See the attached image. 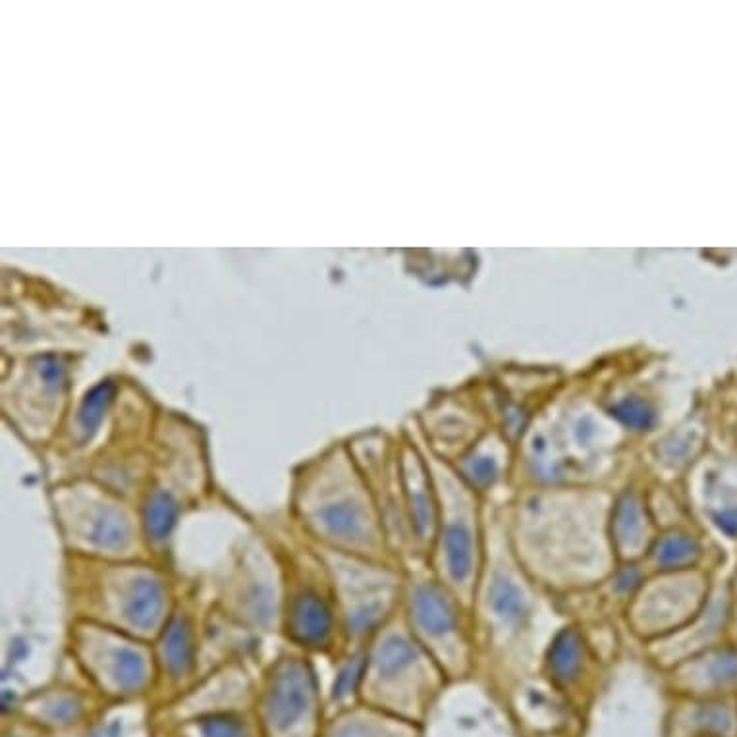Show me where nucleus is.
<instances>
[{
  "label": "nucleus",
  "mask_w": 737,
  "mask_h": 737,
  "mask_svg": "<svg viewBox=\"0 0 737 737\" xmlns=\"http://www.w3.org/2000/svg\"><path fill=\"white\" fill-rule=\"evenodd\" d=\"M714 587L716 581L711 566L657 574L650 581L645 579L625 606L632 634L647 643L676 634L705 610Z\"/></svg>",
  "instance_id": "obj_1"
},
{
  "label": "nucleus",
  "mask_w": 737,
  "mask_h": 737,
  "mask_svg": "<svg viewBox=\"0 0 737 737\" xmlns=\"http://www.w3.org/2000/svg\"><path fill=\"white\" fill-rule=\"evenodd\" d=\"M523 569L512 568L504 558L492 562L485 583H479L473 606L487 620L489 642L506 647L510 639H523L535 614V597L530 583L521 581Z\"/></svg>",
  "instance_id": "obj_2"
},
{
  "label": "nucleus",
  "mask_w": 737,
  "mask_h": 737,
  "mask_svg": "<svg viewBox=\"0 0 737 737\" xmlns=\"http://www.w3.org/2000/svg\"><path fill=\"white\" fill-rule=\"evenodd\" d=\"M460 606L464 604L456 597H446L439 586L417 587L411 599L413 622L427 643L441 653L442 660L462 666L472 660V645L465 637Z\"/></svg>",
  "instance_id": "obj_3"
},
{
  "label": "nucleus",
  "mask_w": 737,
  "mask_h": 737,
  "mask_svg": "<svg viewBox=\"0 0 737 737\" xmlns=\"http://www.w3.org/2000/svg\"><path fill=\"white\" fill-rule=\"evenodd\" d=\"M728 639V594H726V581L714 587L711 601L705 610L693 622L683 625L676 634L668 635L665 639L649 643L650 658L657 660L658 666L670 670L673 666L681 665L683 660L695 657L699 653L718 647Z\"/></svg>",
  "instance_id": "obj_4"
},
{
  "label": "nucleus",
  "mask_w": 737,
  "mask_h": 737,
  "mask_svg": "<svg viewBox=\"0 0 737 737\" xmlns=\"http://www.w3.org/2000/svg\"><path fill=\"white\" fill-rule=\"evenodd\" d=\"M666 672L683 699L737 698V643H722Z\"/></svg>",
  "instance_id": "obj_5"
},
{
  "label": "nucleus",
  "mask_w": 737,
  "mask_h": 737,
  "mask_svg": "<svg viewBox=\"0 0 737 737\" xmlns=\"http://www.w3.org/2000/svg\"><path fill=\"white\" fill-rule=\"evenodd\" d=\"M655 518L647 497L637 489L625 490L612 502L610 538L617 564H642L655 543Z\"/></svg>",
  "instance_id": "obj_6"
},
{
  "label": "nucleus",
  "mask_w": 737,
  "mask_h": 737,
  "mask_svg": "<svg viewBox=\"0 0 737 737\" xmlns=\"http://www.w3.org/2000/svg\"><path fill=\"white\" fill-rule=\"evenodd\" d=\"M698 490L695 502L708 523L737 545V464L706 469Z\"/></svg>",
  "instance_id": "obj_7"
},
{
  "label": "nucleus",
  "mask_w": 737,
  "mask_h": 737,
  "mask_svg": "<svg viewBox=\"0 0 737 737\" xmlns=\"http://www.w3.org/2000/svg\"><path fill=\"white\" fill-rule=\"evenodd\" d=\"M706 556L708 551L705 538L698 530V525H678L660 531L645 562H649L655 574H668V571L708 568Z\"/></svg>",
  "instance_id": "obj_8"
},
{
  "label": "nucleus",
  "mask_w": 737,
  "mask_h": 737,
  "mask_svg": "<svg viewBox=\"0 0 737 737\" xmlns=\"http://www.w3.org/2000/svg\"><path fill=\"white\" fill-rule=\"evenodd\" d=\"M681 737H737V698L685 699L676 714Z\"/></svg>",
  "instance_id": "obj_9"
},
{
  "label": "nucleus",
  "mask_w": 737,
  "mask_h": 737,
  "mask_svg": "<svg viewBox=\"0 0 737 737\" xmlns=\"http://www.w3.org/2000/svg\"><path fill=\"white\" fill-rule=\"evenodd\" d=\"M311 698L313 685L309 673L297 666H292L274 681L267 705L269 721L276 729H288L307 713Z\"/></svg>",
  "instance_id": "obj_10"
},
{
  "label": "nucleus",
  "mask_w": 737,
  "mask_h": 737,
  "mask_svg": "<svg viewBox=\"0 0 737 737\" xmlns=\"http://www.w3.org/2000/svg\"><path fill=\"white\" fill-rule=\"evenodd\" d=\"M162 606L161 587L152 581H137L128 599V616L139 627H149L159 617Z\"/></svg>",
  "instance_id": "obj_11"
},
{
  "label": "nucleus",
  "mask_w": 737,
  "mask_h": 737,
  "mask_svg": "<svg viewBox=\"0 0 737 737\" xmlns=\"http://www.w3.org/2000/svg\"><path fill=\"white\" fill-rule=\"evenodd\" d=\"M297 632L302 639L307 642H319L325 635L329 634L330 614L325 609L322 601H317V597H304L297 602L296 606Z\"/></svg>",
  "instance_id": "obj_12"
},
{
  "label": "nucleus",
  "mask_w": 737,
  "mask_h": 737,
  "mask_svg": "<svg viewBox=\"0 0 737 737\" xmlns=\"http://www.w3.org/2000/svg\"><path fill=\"white\" fill-rule=\"evenodd\" d=\"M177 506L172 504L167 495H157L147 508V530L155 538H165L169 535L170 528L174 525Z\"/></svg>",
  "instance_id": "obj_13"
},
{
  "label": "nucleus",
  "mask_w": 737,
  "mask_h": 737,
  "mask_svg": "<svg viewBox=\"0 0 737 737\" xmlns=\"http://www.w3.org/2000/svg\"><path fill=\"white\" fill-rule=\"evenodd\" d=\"M111 396H113V386L109 385V383L97 386L95 390L89 394L88 400H86L83 409H81V427H83L86 433H91L99 426L104 408L111 401Z\"/></svg>",
  "instance_id": "obj_14"
},
{
  "label": "nucleus",
  "mask_w": 737,
  "mask_h": 737,
  "mask_svg": "<svg viewBox=\"0 0 737 737\" xmlns=\"http://www.w3.org/2000/svg\"><path fill=\"white\" fill-rule=\"evenodd\" d=\"M165 653L169 655V665L177 670H182L188 660H190V642H188V634L182 624H177L170 632L167 645H165Z\"/></svg>",
  "instance_id": "obj_15"
},
{
  "label": "nucleus",
  "mask_w": 737,
  "mask_h": 737,
  "mask_svg": "<svg viewBox=\"0 0 737 737\" xmlns=\"http://www.w3.org/2000/svg\"><path fill=\"white\" fill-rule=\"evenodd\" d=\"M203 736L205 737H246V732L240 724L230 718H213L203 724Z\"/></svg>",
  "instance_id": "obj_16"
},
{
  "label": "nucleus",
  "mask_w": 737,
  "mask_h": 737,
  "mask_svg": "<svg viewBox=\"0 0 737 737\" xmlns=\"http://www.w3.org/2000/svg\"><path fill=\"white\" fill-rule=\"evenodd\" d=\"M726 594H728V639L737 643V568L734 576L726 581Z\"/></svg>",
  "instance_id": "obj_17"
},
{
  "label": "nucleus",
  "mask_w": 737,
  "mask_h": 737,
  "mask_svg": "<svg viewBox=\"0 0 737 737\" xmlns=\"http://www.w3.org/2000/svg\"><path fill=\"white\" fill-rule=\"evenodd\" d=\"M360 668L361 660H358V662L348 666L344 672L340 673V678H338V688H335V695H337V698H342L348 691H352L353 683L360 680Z\"/></svg>",
  "instance_id": "obj_18"
},
{
  "label": "nucleus",
  "mask_w": 737,
  "mask_h": 737,
  "mask_svg": "<svg viewBox=\"0 0 737 737\" xmlns=\"http://www.w3.org/2000/svg\"><path fill=\"white\" fill-rule=\"evenodd\" d=\"M335 737H373V734L365 724H350V726L340 729Z\"/></svg>",
  "instance_id": "obj_19"
}]
</instances>
